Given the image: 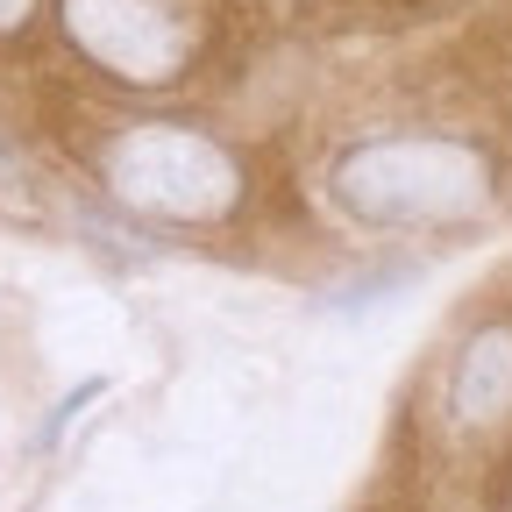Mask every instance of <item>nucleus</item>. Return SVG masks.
<instances>
[{"label":"nucleus","mask_w":512,"mask_h":512,"mask_svg":"<svg viewBox=\"0 0 512 512\" xmlns=\"http://www.w3.org/2000/svg\"><path fill=\"white\" fill-rule=\"evenodd\" d=\"M335 192L342 207L363 214V221H456V214H477L484 192H491V171L470 143H448V136H399V143H363L342 157L335 171Z\"/></svg>","instance_id":"1"},{"label":"nucleus","mask_w":512,"mask_h":512,"mask_svg":"<svg viewBox=\"0 0 512 512\" xmlns=\"http://www.w3.org/2000/svg\"><path fill=\"white\" fill-rule=\"evenodd\" d=\"M107 185L121 192L128 207L150 214H228L242 171L221 143L192 136V128H114V143L100 150Z\"/></svg>","instance_id":"2"},{"label":"nucleus","mask_w":512,"mask_h":512,"mask_svg":"<svg viewBox=\"0 0 512 512\" xmlns=\"http://www.w3.org/2000/svg\"><path fill=\"white\" fill-rule=\"evenodd\" d=\"M64 29L128 86H171L200 50V0H64Z\"/></svg>","instance_id":"3"},{"label":"nucleus","mask_w":512,"mask_h":512,"mask_svg":"<svg viewBox=\"0 0 512 512\" xmlns=\"http://www.w3.org/2000/svg\"><path fill=\"white\" fill-rule=\"evenodd\" d=\"M456 420L463 427H491V420H505L512 413V328H477L470 335V349H463V363H456Z\"/></svg>","instance_id":"4"},{"label":"nucleus","mask_w":512,"mask_h":512,"mask_svg":"<svg viewBox=\"0 0 512 512\" xmlns=\"http://www.w3.org/2000/svg\"><path fill=\"white\" fill-rule=\"evenodd\" d=\"M413 278H420L413 264H384V271H363V278L335 285V292H328V306H335V313H363V306H377L384 292H406Z\"/></svg>","instance_id":"5"},{"label":"nucleus","mask_w":512,"mask_h":512,"mask_svg":"<svg viewBox=\"0 0 512 512\" xmlns=\"http://www.w3.org/2000/svg\"><path fill=\"white\" fill-rule=\"evenodd\" d=\"M29 15H36V0H0V36L29 29Z\"/></svg>","instance_id":"6"}]
</instances>
